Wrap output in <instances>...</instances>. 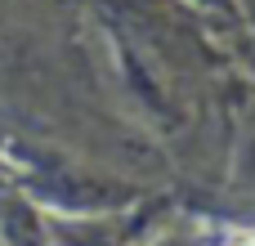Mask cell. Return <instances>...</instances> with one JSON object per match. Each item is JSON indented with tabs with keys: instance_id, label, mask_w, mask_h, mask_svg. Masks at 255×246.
I'll return each instance as SVG.
<instances>
[{
	"instance_id": "obj_1",
	"label": "cell",
	"mask_w": 255,
	"mask_h": 246,
	"mask_svg": "<svg viewBox=\"0 0 255 246\" xmlns=\"http://www.w3.org/2000/svg\"><path fill=\"white\" fill-rule=\"evenodd\" d=\"M238 246H255V242H251V238H247V242H238Z\"/></svg>"
}]
</instances>
